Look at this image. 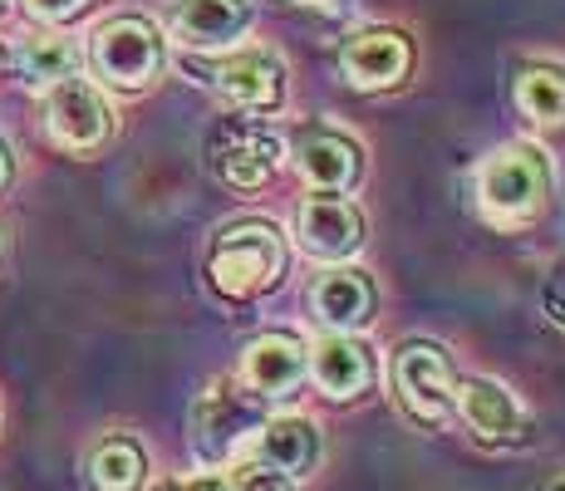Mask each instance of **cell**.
Masks as SVG:
<instances>
[{"label":"cell","instance_id":"obj_18","mask_svg":"<svg viewBox=\"0 0 565 491\" xmlns=\"http://www.w3.org/2000/svg\"><path fill=\"white\" fill-rule=\"evenodd\" d=\"M516 108L531 124H565V70L556 64H526L516 74Z\"/></svg>","mask_w":565,"mask_h":491},{"label":"cell","instance_id":"obj_2","mask_svg":"<svg viewBox=\"0 0 565 491\" xmlns=\"http://www.w3.org/2000/svg\"><path fill=\"white\" fill-rule=\"evenodd\" d=\"M280 270H286V246H280V232L270 222H242L222 232L212 246V260H206L212 286L232 300L276 286Z\"/></svg>","mask_w":565,"mask_h":491},{"label":"cell","instance_id":"obj_28","mask_svg":"<svg viewBox=\"0 0 565 491\" xmlns=\"http://www.w3.org/2000/svg\"><path fill=\"white\" fill-rule=\"evenodd\" d=\"M290 6H306V0H290Z\"/></svg>","mask_w":565,"mask_h":491},{"label":"cell","instance_id":"obj_3","mask_svg":"<svg viewBox=\"0 0 565 491\" xmlns=\"http://www.w3.org/2000/svg\"><path fill=\"white\" fill-rule=\"evenodd\" d=\"M89 60H94V70H99V79L114 84V89H148V84L162 74L168 50H162V35H158L153 20L118 15V20H108V25L94 30Z\"/></svg>","mask_w":565,"mask_h":491},{"label":"cell","instance_id":"obj_4","mask_svg":"<svg viewBox=\"0 0 565 491\" xmlns=\"http://www.w3.org/2000/svg\"><path fill=\"white\" fill-rule=\"evenodd\" d=\"M394 393L413 423H428V428L448 423V413H452L448 354L428 340H408L394 354Z\"/></svg>","mask_w":565,"mask_h":491},{"label":"cell","instance_id":"obj_20","mask_svg":"<svg viewBox=\"0 0 565 491\" xmlns=\"http://www.w3.org/2000/svg\"><path fill=\"white\" fill-rule=\"evenodd\" d=\"M20 70H25V79H35V84H60L79 70V50H74L64 35L25 40V50H20Z\"/></svg>","mask_w":565,"mask_h":491},{"label":"cell","instance_id":"obj_13","mask_svg":"<svg viewBox=\"0 0 565 491\" xmlns=\"http://www.w3.org/2000/svg\"><path fill=\"white\" fill-rule=\"evenodd\" d=\"M310 305H315V314H320L330 330L350 334V330H360V324L369 320V310H374V286H369L360 270L334 266V270H324V276L315 280Z\"/></svg>","mask_w":565,"mask_h":491},{"label":"cell","instance_id":"obj_17","mask_svg":"<svg viewBox=\"0 0 565 491\" xmlns=\"http://www.w3.org/2000/svg\"><path fill=\"white\" fill-rule=\"evenodd\" d=\"M310 369H315V384L330 393V398H354V393H364V384H369L364 344L350 340V334H340V330H334L330 340L315 344Z\"/></svg>","mask_w":565,"mask_h":491},{"label":"cell","instance_id":"obj_26","mask_svg":"<svg viewBox=\"0 0 565 491\" xmlns=\"http://www.w3.org/2000/svg\"><path fill=\"white\" fill-rule=\"evenodd\" d=\"M6 6H10V0H0V15H6Z\"/></svg>","mask_w":565,"mask_h":491},{"label":"cell","instance_id":"obj_10","mask_svg":"<svg viewBox=\"0 0 565 491\" xmlns=\"http://www.w3.org/2000/svg\"><path fill=\"white\" fill-rule=\"evenodd\" d=\"M408 40L398 30H364L340 50V70L350 74V84L360 89H388L408 74Z\"/></svg>","mask_w":565,"mask_h":491},{"label":"cell","instance_id":"obj_16","mask_svg":"<svg viewBox=\"0 0 565 491\" xmlns=\"http://www.w3.org/2000/svg\"><path fill=\"white\" fill-rule=\"evenodd\" d=\"M280 168V143L260 128H242V134H226L222 152H216V172H222L232 188H260L270 182V172Z\"/></svg>","mask_w":565,"mask_h":491},{"label":"cell","instance_id":"obj_22","mask_svg":"<svg viewBox=\"0 0 565 491\" xmlns=\"http://www.w3.org/2000/svg\"><path fill=\"white\" fill-rule=\"evenodd\" d=\"M25 10L35 20H50V25H64V20L84 15L89 10V0H25Z\"/></svg>","mask_w":565,"mask_h":491},{"label":"cell","instance_id":"obj_21","mask_svg":"<svg viewBox=\"0 0 565 491\" xmlns=\"http://www.w3.org/2000/svg\"><path fill=\"white\" fill-rule=\"evenodd\" d=\"M226 491H296V482H290L280 467H270V462H242L232 472V482H226Z\"/></svg>","mask_w":565,"mask_h":491},{"label":"cell","instance_id":"obj_15","mask_svg":"<svg viewBox=\"0 0 565 491\" xmlns=\"http://www.w3.org/2000/svg\"><path fill=\"white\" fill-rule=\"evenodd\" d=\"M260 462L280 467V472L296 482V477H310L320 467V428L310 418H270L260 428Z\"/></svg>","mask_w":565,"mask_h":491},{"label":"cell","instance_id":"obj_14","mask_svg":"<svg viewBox=\"0 0 565 491\" xmlns=\"http://www.w3.org/2000/svg\"><path fill=\"white\" fill-rule=\"evenodd\" d=\"M458 408L467 418V428L487 442H507L521 433V408L516 398L492 378H462L458 384Z\"/></svg>","mask_w":565,"mask_h":491},{"label":"cell","instance_id":"obj_11","mask_svg":"<svg viewBox=\"0 0 565 491\" xmlns=\"http://www.w3.org/2000/svg\"><path fill=\"white\" fill-rule=\"evenodd\" d=\"M242 378L260 398H286L306 378V349L290 334H260L242 354Z\"/></svg>","mask_w":565,"mask_h":491},{"label":"cell","instance_id":"obj_8","mask_svg":"<svg viewBox=\"0 0 565 491\" xmlns=\"http://www.w3.org/2000/svg\"><path fill=\"white\" fill-rule=\"evenodd\" d=\"M216 84L246 114H276L286 104V64L270 50H246L232 54L226 64H216Z\"/></svg>","mask_w":565,"mask_h":491},{"label":"cell","instance_id":"obj_19","mask_svg":"<svg viewBox=\"0 0 565 491\" xmlns=\"http://www.w3.org/2000/svg\"><path fill=\"white\" fill-rule=\"evenodd\" d=\"M143 472H148V457L134 438H108L89 457V482L99 491H138Z\"/></svg>","mask_w":565,"mask_h":491},{"label":"cell","instance_id":"obj_12","mask_svg":"<svg viewBox=\"0 0 565 491\" xmlns=\"http://www.w3.org/2000/svg\"><path fill=\"white\" fill-rule=\"evenodd\" d=\"M172 25L188 45L226 50L246 25H252V0H178Z\"/></svg>","mask_w":565,"mask_h":491},{"label":"cell","instance_id":"obj_6","mask_svg":"<svg viewBox=\"0 0 565 491\" xmlns=\"http://www.w3.org/2000/svg\"><path fill=\"white\" fill-rule=\"evenodd\" d=\"M260 428V403L236 393L232 384L206 388L192 408V447H198L202 462H222V457L236 452V442L246 433Z\"/></svg>","mask_w":565,"mask_h":491},{"label":"cell","instance_id":"obj_24","mask_svg":"<svg viewBox=\"0 0 565 491\" xmlns=\"http://www.w3.org/2000/svg\"><path fill=\"white\" fill-rule=\"evenodd\" d=\"M6 182H10V148L0 143V192H6Z\"/></svg>","mask_w":565,"mask_h":491},{"label":"cell","instance_id":"obj_25","mask_svg":"<svg viewBox=\"0 0 565 491\" xmlns=\"http://www.w3.org/2000/svg\"><path fill=\"white\" fill-rule=\"evenodd\" d=\"M551 491H565V477H561V482H556V487H551Z\"/></svg>","mask_w":565,"mask_h":491},{"label":"cell","instance_id":"obj_9","mask_svg":"<svg viewBox=\"0 0 565 491\" xmlns=\"http://www.w3.org/2000/svg\"><path fill=\"white\" fill-rule=\"evenodd\" d=\"M296 168L320 196H344L364 178V152L354 138L320 128V134H306L296 143Z\"/></svg>","mask_w":565,"mask_h":491},{"label":"cell","instance_id":"obj_23","mask_svg":"<svg viewBox=\"0 0 565 491\" xmlns=\"http://www.w3.org/2000/svg\"><path fill=\"white\" fill-rule=\"evenodd\" d=\"M162 491H226L222 477H182V482H168Z\"/></svg>","mask_w":565,"mask_h":491},{"label":"cell","instance_id":"obj_7","mask_svg":"<svg viewBox=\"0 0 565 491\" xmlns=\"http://www.w3.org/2000/svg\"><path fill=\"white\" fill-rule=\"evenodd\" d=\"M296 236L310 256L344 260L364 246V212L344 196H310L296 212Z\"/></svg>","mask_w":565,"mask_h":491},{"label":"cell","instance_id":"obj_1","mask_svg":"<svg viewBox=\"0 0 565 491\" xmlns=\"http://www.w3.org/2000/svg\"><path fill=\"white\" fill-rule=\"evenodd\" d=\"M551 192V162L541 148L531 143H512L502 152H492L477 178V196H482V212L502 226H516V222H531L541 212Z\"/></svg>","mask_w":565,"mask_h":491},{"label":"cell","instance_id":"obj_27","mask_svg":"<svg viewBox=\"0 0 565 491\" xmlns=\"http://www.w3.org/2000/svg\"><path fill=\"white\" fill-rule=\"evenodd\" d=\"M0 70H6V54H0Z\"/></svg>","mask_w":565,"mask_h":491},{"label":"cell","instance_id":"obj_5","mask_svg":"<svg viewBox=\"0 0 565 491\" xmlns=\"http://www.w3.org/2000/svg\"><path fill=\"white\" fill-rule=\"evenodd\" d=\"M45 134L60 143L64 152H94L108 143L114 134V114H108L104 94L89 79L70 74V79L50 84L45 98Z\"/></svg>","mask_w":565,"mask_h":491}]
</instances>
